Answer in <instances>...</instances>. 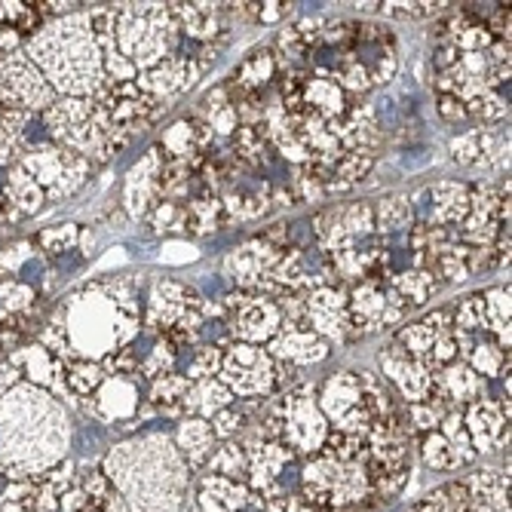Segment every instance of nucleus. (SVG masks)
<instances>
[{
  "label": "nucleus",
  "mask_w": 512,
  "mask_h": 512,
  "mask_svg": "<svg viewBox=\"0 0 512 512\" xmlns=\"http://www.w3.org/2000/svg\"><path fill=\"white\" fill-rule=\"evenodd\" d=\"M71 442L65 408L34 384H16L0 396V476L37 479L62 463Z\"/></svg>",
  "instance_id": "f257e3e1"
},
{
  "label": "nucleus",
  "mask_w": 512,
  "mask_h": 512,
  "mask_svg": "<svg viewBox=\"0 0 512 512\" xmlns=\"http://www.w3.org/2000/svg\"><path fill=\"white\" fill-rule=\"evenodd\" d=\"M102 470L132 512H178L194 476L169 433H145L114 445Z\"/></svg>",
  "instance_id": "f03ea898"
},
{
  "label": "nucleus",
  "mask_w": 512,
  "mask_h": 512,
  "mask_svg": "<svg viewBox=\"0 0 512 512\" xmlns=\"http://www.w3.org/2000/svg\"><path fill=\"white\" fill-rule=\"evenodd\" d=\"M25 56L62 99H92L105 86V65L92 37L89 13L74 10L62 19H50L28 37Z\"/></svg>",
  "instance_id": "7ed1b4c3"
},
{
  "label": "nucleus",
  "mask_w": 512,
  "mask_h": 512,
  "mask_svg": "<svg viewBox=\"0 0 512 512\" xmlns=\"http://www.w3.org/2000/svg\"><path fill=\"white\" fill-rule=\"evenodd\" d=\"M117 53L138 71L181 53V34L169 4H117Z\"/></svg>",
  "instance_id": "20e7f679"
},
{
  "label": "nucleus",
  "mask_w": 512,
  "mask_h": 512,
  "mask_svg": "<svg viewBox=\"0 0 512 512\" xmlns=\"http://www.w3.org/2000/svg\"><path fill=\"white\" fill-rule=\"evenodd\" d=\"M298 482L304 503H310L316 512H347L378 500L375 491H371L365 463L356 460H335L316 454L304 460Z\"/></svg>",
  "instance_id": "39448f33"
},
{
  "label": "nucleus",
  "mask_w": 512,
  "mask_h": 512,
  "mask_svg": "<svg viewBox=\"0 0 512 512\" xmlns=\"http://www.w3.org/2000/svg\"><path fill=\"white\" fill-rule=\"evenodd\" d=\"M270 411L279 421V442L295 457H316L329 439L332 427L316 405V381H301L298 387L279 393L270 402Z\"/></svg>",
  "instance_id": "423d86ee"
},
{
  "label": "nucleus",
  "mask_w": 512,
  "mask_h": 512,
  "mask_svg": "<svg viewBox=\"0 0 512 512\" xmlns=\"http://www.w3.org/2000/svg\"><path fill=\"white\" fill-rule=\"evenodd\" d=\"M206 298L200 295L197 286L181 283L172 276L154 279L148 292V310L142 313V322L154 329L160 338L172 329L188 332V335H203L206 332V316H203Z\"/></svg>",
  "instance_id": "0eeeda50"
},
{
  "label": "nucleus",
  "mask_w": 512,
  "mask_h": 512,
  "mask_svg": "<svg viewBox=\"0 0 512 512\" xmlns=\"http://www.w3.org/2000/svg\"><path fill=\"white\" fill-rule=\"evenodd\" d=\"M218 381L240 402L276 396V359L264 347L234 341L224 350Z\"/></svg>",
  "instance_id": "6e6552de"
},
{
  "label": "nucleus",
  "mask_w": 512,
  "mask_h": 512,
  "mask_svg": "<svg viewBox=\"0 0 512 512\" xmlns=\"http://www.w3.org/2000/svg\"><path fill=\"white\" fill-rule=\"evenodd\" d=\"M316 405L335 433L365 439L368 427L375 424L368 414L362 387H359V375L356 371H347V368L335 371V375H329L322 384H316Z\"/></svg>",
  "instance_id": "1a4fd4ad"
},
{
  "label": "nucleus",
  "mask_w": 512,
  "mask_h": 512,
  "mask_svg": "<svg viewBox=\"0 0 512 512\" xmlns=\"http://www.w3.org/2000/svg\"><path fill=\"white\" fill-rule=\"evenodd\" d=\"M347 307H350L353 338L387 332L393 325H402L408 313V304L390 286L371 283V279L347 286Z\"/></svg>",
  "instance_id": "9d476101"
},
{
  "label": "nucleus",
  "mask_w": 512,
  "mask_h": 512,
  "mask_svg": "<svg viewBox=\"0 0 512 512\" xmlns=\"http://www.w3.org/2000/svg\"><path fill=\"white\" fill-rule=\"evenodd\" d=\"M59 96L43 80L37 65L25 53H10L0 59V108H19L28 114H43Z\"/></svg>",
  "instance_id": "9b49d317"
},
{
  "label": "nucleus",
  "mask_w": 512,
  "mask_h": 512,
  "mask_svg": "<svg viewBox=\"0 0 512 512\" xmlns=\"http://www.w3.org/2000/svg\"><path fill=\"white\" fill-rule=\"evenodd\" d=\"M224 313H227V332L240 344H255L264 347L283 325V316H279V307L273 298L264 295H249V292H230L221 298Z\"/></svg>",
  "instance_id": "f8f14e48"
},
{
  "label": "nucleus",
  "mask_w": 512,
  "mask_h": 512,
  "mask_svg": "<svg viewBox=\"0 0 512 512\" xmlns=\"http://www.w3.org/2000/svg\"><path fill=\"white\" fill-rule=\"evenodd\" d=\"M310 227L313 237L319 240L322 255H329L338 249H350L375 234V212H371V203L365 200L329 206L310 218Z\"/></svg>",
  "instance_id": "ddd939ff"
},
{
  "label": "nucleus",
  "mask_w": 512,
  "mask_h": 512,
  "mask_svg": "<svg viewBox=\"0 0 512 512\" xmlns=\"http://www.w3.org/2000/svg\"><path fill=\"white\" fill-rule=\"evenodd\" d=\"M279 255H283V249L270 246L264 237H252V240L240 243L237 249H230L224 255V276L240 292L276 298L270 276H273V267H276Z\"/></svg>",
  "instance_id": "4468645a"
},
{
  "label": "nucleus",
  "mask_w": 512,
  "mask_h": 512,
  "mask_svg": "<svg viewBox=\"0 0 512 512\" xmlns=\"http://www.w3.org/2000/svg\"><path fill=\"white\" fill-rule=\"evenodd\" d=\"M243 445L249 451V476H246V485L258 497H264V500H276V497L292 494L286 488V470L295 467L298 457L283 442H270V439L255 436V430L243 439Z\"/></svg>",
  "instance_id": "2eb2a0df"
},
{
  "label": "nucleus",
  "mask_w": 512,
  "mask_h": 512,
  "mask_svg": "<svg viewBox=\"0 0 512 512\" xmlns=\"http://www.w3.org/2000/svg\"><path fill=\"white\" fill-rule=\"evenodd\" d=\"M307 325L325 341V344H350L353 325H350V307H347V286H316L307 292Z\"/></svg>",
  "instance_id": "dca6fc26"
},
{
  "label": "nucleus",
  "mask_w": 512,
  "mask_h": 512,
  "mask_svg": "<svg viewBox=\"0 0 512 512\" xmlns=\"http://www.w3.org/2000/svg\"><path fill=\"white\" fill-rule=\"evenodd\" d=\"M378 368H381L378 375L399 393L402 405L427 402L436 390V371H430L427 365L411 359L396 341H390L378 353Z\"/></svg>",
  "instance_id": "f3484780"
},
{
  "label": "nucleus",
  "mask_w": 512,
  "mask_h": 512,
  "mask_svg": "<svg viewBox=\"0 0 512 512\" xmlns=\"http://www.w3.org/2000/svg\"><path fill=\"white\" fill-rule=\"evenodd\" d=\"M200 65L194 62V56L188 53H175L169 59H163L160 65L148 68V71H138L135 86L145 92V96L157 99V102H169L172 96H181L188 92L197 80H200Z\"/></svg>",
  "instance_id": "a211bd4d"
},
{
  "label": "nucleus",
  "mask_w": 512,
  "mask_h": 512,
  "mask_svg": "<svg viewBox=\"0 0 512 512\" xmlns=\"http://www.w3.org/2000/svg\"><path fill=\"white\" fill-rule=\"evenodd\" d=\"M427 203H421V215L417 221H424L430 227H460V221L470 212V184L457 178H442L430 188L421 191ZM417 212V206H414Z\"/></svg>",
  "instance_id": "6ab92c4d"
},
{
  "label": "nucleus",
  "mask_w": 512,
  "mask_h": 512,
  "mask_svg": "<svg viewBox=\"0 0 512 512\" xmlns=\"http://www.w3.org/2000/svg\"><path fill=\"white\" fill-rule=\"evenodd\" d=\"M160 172H163V154L157 151V145L148 148L145 157L129 169L123 188V206L132 218H148L151 209L163 200Z\"/></svg>",
  "instance_id": "aec40b11"
},
{
  "label": "nucleus",
  "mask_w": 512,
  "mask_h": 512,
  "mask_svg": "<svg viewBox=\"0 0 512 512\" xmlns=\"http://www.w3.org/2000/svg\"><path fill=\"white\" fill-rule=\"evenodd\" d=\"M463 427H467L473 451L479 457L494 454V451L509 445V417L503 414L500 402L491 399V396L463 408Z\"/></svg>",
  "instance_id": "412c9836"
},
{
  "label": "nucleus",
  "mask_w": 512,
  "mask_h": 512,
  "mask_svg": "<svg viewBox=\"0 0 512 512\" xmlns=\"http://www.w3.org/2000/svg\"><path fill=\"white\" fill-rule=\"evenodd\" d=\"M264 350L276 359V362H286L295 368H307V365H319L325 356L332 353V347L325 344L310 325H289L283 322L279 332L264 344Z\"/></svg>",
  "instance_id": "4be33fe9"
},
{
  "label": "nucleus",
  "mask_w": 512,
  "mask_h": 512,
  "mask_svg": "<svg viewBox=\"0 0 512 512\" xmlns=\"http://www.w3.org/2000/svg\"><path fill=\"white\" fill-rule=\"evenodd\" d=\"M169 13L178 25L181 40L188 37L203 46L230 34L221 4H209V0H191V4H184V0H175V4H169Z\"/></svg>",
  "instance_id": "5701e85b"
},
{
  "label": "nucleus",
  "mask_w": 512,
  "mask_h": 512,
  "mask_svg": "<svg viewBox=\"0 0 512 512\" xmlns=\"http://www.w3.org/2000/svg\"><path fill=\"white\" fill-rule=\"evenodd\" d=\"M436 399H445L451 408H467L488 396V381L467 365V362H448L436 371ZM430 396V399H433Z\"/></svg>",
  "instance_id": "b1692460"
},
{
  "label": "nucleus",
  "mask_w": 512,
  "mask_h": 512,
  "mask_svg": "<svg viewBox=\"0 0 512 512\" xmlns=\"http://www.w3.org/2000/svg\"><path fill=\"white\" fill-rule=\"evenodd\" d=\"M451 332V313L448 310H433L421 319H414V322H402L393 341L417 362H424L433 350V344L439 338H445Z\"/></svg>",
  "instance_id": "393cba45"
},
{
  "label": "nucleus",
  "mask_w": 512,
  "mask_h": 512,
  "mask_svg": "<svg viewBox=\"0 0 512 512\" xmlns=\"http://www.w3.org/2000/svg\"><path fill=\"white\" fill-rule=\"evenodd\" d=\"M286 68H289V62H286V59H279L273 46H261V50L249 53V56L240 62V68H237L234 74H230L227 83H234L240 92L264 96V89H267L270 83H276V77L283 74Z\"/></svg>",
  "instance_id": "a878e982"
},
{
  "label": "nucleus",
  "mask_w": 512,
  "mask_h": 512,
  "mask_svg": "<svg viewBox=\"0 0 512 512\" xmlns=\"http://www.w3.org/2000/svg\"><path fill=\"white\" fill-rule=\"evenodd\" d=\"M172 442H175L178 454L184 457V463L191 467V473L206 470L209 457L218 448V439H215L209 421H203V417H181V424L172 433Z\"/></svg>",
  "instance_id": "bb28decb"
},
{
  "label": "nucleus",
  "mask_w": 512,
  "mask_h": 512,
  "mask_svg": "<svg viewBox=\"0 0 512 512\" xmlns=\"http://www.w3.org/2000/svg\"><path fill=\"white\" fill-rule=\"evenodd\" d=\"M301 99H304V108L322 120H341L347 111H350V99L344 96V89L329 77L322 74L319 68L307 77V83L301 86Z\"/></svg>",
  "instance_id": "cd10ccee"
},
{
  "label": "nucleus",
  "mask_w": 512,
  "mask_h": 512,
  "mask_svg": "<svg viewBox=\"0 0 512 512\" xmlns=\"http://www.w3.org/2000/svg\"><path fill=\"white\" fill-rule=\"evenodd\" d=\"M252 500V488L246 482H234L215 473H206L197 488L200 512H243Z\"/></svg>",
  "instance_id": "c85d7f7f"
},
{
  "label": "nucleus",
  "mask_w": 512,
  "mask_h": 512,
  "mask_svg": "<svg viewBox=\"0 0 512 512\" xmlns=\"http://www.w3.org/2000/svg\"><path fill=\"white\" fill-rule=\"evenodd\" d=\"M387 286L411 307H424L430 304L445 286L439 283V276L427 267H405V270H393L390 279H387Z\"/></svg>",
  "instance_id": "c756f323"
},
{
  "label": "nucleus",
  "mask_w": 512,
  "mask_h": 512,
  "mask_svg": "<svg viewBox=\"0 0 512 512\" xmlns=\"http://www.w3.org/2000/svg\"><path fill=\"white\" fill-rule=\"evenodd\" d=\"M473 497V506H485L491 512H509V470L482 467L479 473L463 479Z\"/></svg>",
  "instance_id": "7c9ffc66"
},
{
  "label": "nucleus",
  "mask_w": 512,
  "mask_h": 512,
  "mask_svg": "<svg viewBox=\"0 0 512 512\" xmlns=\"http://www.w3.org/2000/svg\"><path fill=\"white\" fill-rule=\"evenodd\" d=\"M157 151L163 154V160H181V163H191V166L203 157L191 114L172 120V123L160 132V138H157Z\"/></svg>",
  "instance_id": "2f4dec72"
},
{
  "label": "nucleus",
  "mask_w": 512,
  "mask_h": 512,
  "mask_svg": "<svg viewBox=\"0 0 512 512\" xmlns=\"http://www.w3.org/2000/svg\"><path fill=\"white\" fill-rule=\"evenodd\" d=\"M234 393H230L218 378H203V381H194L188 396H184V405H181V414L184 417H203V421H212V417L234 405Z\"/></svg>",
  "instance_id": "473e14b6"
},
{
  "label": "nucleus",
  "mask_w": 512,
  "mask_h": 512,
  "mask_svg": "<svg viewBox=\"0 0 512 512\" xmlns=\"http://www.w3.org/2000/svg\"><path fill=\"white\" fill-rule=\"evenodd\" d=\"M184 212V234L188 237H212L215 230L224 224V212H221V200L215 194H194L191 200L181 203Z\"/></svg>",
  "instance_id": "72a5a7b5"
},
{
  "label": "nucleus",
  "mask_w": 512,
  "mask_h": 512,
  "mask_svg": "<svg viewBox=\"0 0 512 512\" xmlns=\"http://www.w3.org/2000/svg\"><path fill=\"white\" fill-rule=\"evenodd\" d=\"M0 197H4V203H10L22 218L25 215H34L43 206V200H46L43 188H40V184L19 163H10L7 178H4V194H0Z\"/></svg>",
  "instance_id": "f704fd0d"
},
{
  "label": "nucleus",
  "mask_w": 512,
  "mask_h": 512,
  "mask_svg": "<svg viewBox=\"0 0 512 512\" xmlns=\"http://www.w3.org/2000/svg\"><path fill=\"white\" fill-rule=\"evenodd\" d=\"M371 212H375V234L381 237L402 234V230H411V224L417 221L408 194H387L378 203H371Z\"/></svg>",
  "instance_id": "c9c22d12"
},
{
  "label": "nucleus",
  "mask_w": 512,
  "mask_h": 512,
  "mask_svg": "<svg viewBox=\"0 0 512 512\" xmlns=\"http://www.w3.org/2000/svg\"><path fill=\"white\" fill-rule=\"evenodd\" d=\"M191 390V381L181 375V371H166V375L154 378L151 381V390H148V405L157 411V414H181V405H184V396Z\"/></svg>",
  "instance_id": "e433bc0d"
},
{
  "label": "nucleus",
  "mask_w": 512,
  "mask_h": 512,
  "mask_svg": "<svg viewBox=\"0 0 512 512\" xmlns=\"http://www.w3.org/2000/svg\"><path fill=\"white\" fill-rule=\"evenodd\" d=\"M206 470L224 479H234V482H246L249 476V451L243 445V439H227L218 442L215 454L209 457Z\"/></svg>",
  "instance_id": "4c0bfd02"
},
{
  "label": "nucleus",
  "mask_w": 512,
  "mask_h": 512,
  "mask_svg": "<svg viewBox=\"0 0 512 512\" xmlns=\"http://www.w3.org/2000/svg\"><path fill=\"white\" fill-rule=\"evenodd\" d=\"M485 301V319H488V335L509 350V313H512V301H509V283L506 286H494L482 292Z\"/></svg>",
  "instance_id": "58836bf2"
},
{
  "label": "nucleus",
  "mask_w": 512,
  "mask_h": 512,
  "mask_svg": "<svg viewBox=\"0 0 512 512\" xmlns=\"http://www.w3.org/2000/svg\"><path fill=\"white\" fill-rule=\"evenodd\" d=\"M467 365L476 371V375H482L485 381H497L509 371V350H503L491 335H479Z\"/></svg>",
  "instance_id": "ea45409f"
},
{
  "label": "nucleus",
  "mask_w": 512,
  "mask_h": 512,
  "mask_svg": "<svg viewBox=\"0 0 512 512\" xmlns=\"http://www.w3.org/2000/svg\"><path fill=\"white\" fill-rule=\"evenodd\" d=\"M227 148L234 151V157L243 160L249 169H258L270 154V142L258 126H237V132L227 138Z\"/></svg>",
  "instance_id": "a19ab883"
},
{
  "label": "nucleus",
  "mask_w": 512,
  "mask_h": 512,
  "mask_svg": "<svg viewBox=\"0 0 512 512\" xmlns=\"http://www.w3.org/2000/svg\"><path fill=\"white\" fill-rule=\"evenodd\" d=\"M105 368L102 362L92 359H71L65 362V387L71 396H92L102 384H105Z\"/></svg>",
  "instance_id": "79ce46f5"
},
{
  "label": "nucleus",
  "mask_w": 512,
  "mask_h": 512,
  "mask_svg": "<svg viewBox=\"0 0 512 512\" xmlns=\"http://www.w3.org/2000/svg\"><path fill=\"white\" fill-rule=\"evenodd\" d=\"M421 460L427 463V467L433 473H454V470H463L460 457L454 454V448L448 445V439L433 430L427 436H421Z\"/></svg>",
  "instance_id": "37998d69"
},
{
  "label": "nucleus",
  "mask_w": 512,
  "mask_h": 512,
  "mask_svg": "<svg viewBox=\"0 0 512 512\" xmlns=\"http://www.w3.org/2000/svg\"><path fill=\"white\" fill-rule=\"evenodd\" d=\"M445 10H451L445 0H384L378 4V16L387 19H436Z\"/></svg>",
  "instance_id": "c03bdc74"
},
{
  "label": "nucleus",
  "mask_w": 512,
  "mask_h": 512,
  "mask_svg": "<svg viewBox=\"0 0 512 512\" xmlns=\"http://www.w3.org/2000/svg\"><path fill=\"white\" fill-rule=\"evenodd\" d=\"M439 433L448 439V445L454 448V454L460 457L463 467H470V463H476V460H479V454L473 451L470 433H467V427H463V408H451V411L442 417Z\"/></svg>",
  "instance_id": "a18cd8bd"
},
{
  "label": "nucleus",
  "mask_w": 512,
  "mask_h": 512,
  "mask_svg": "<svg viewBox=\"0 0 512 512\" xmlns=\"http://www.w3.org/2000/svg\"><path fill=\"white\" fill-rule=\"evenodd\" d=\"M451 329L467 332V335H488V319H485V301L482 292H473L463 298L451 313Z\"/></svg>",
  "instance_id": "49530a36"
},
{
  "label": "nucleus",
  "mask_w": 512,
  "mask_h": 512,
  "mask_svg": "<svg viewBox=\"0 0 512 512\" xmlns=\"http://www.w3.org/2000/svg\"><path fill=\"white\" fill-rule=\"evenodd\" d=\"M451 411V405L445 399H427V402H414V405H405V417H408V424L417 436H427L433 430H439L442 424V417Z\"/></svg>",
  "instance_id": "de8ad7c7"
},
{
  "label": "nucleus",
  "mask_w": 512,
  "mask_h": 512,
  "mask_svg": "<svg viewBox=\"0 0 512 512\" xmlns=\"http://www.w3.org/2000/svg\"><path fill=\"white\" fill-rule=\"evenodd\" d=\"M191 362L188 368H184V378H188L191 384L194 381H203V378H218V371H221V359H224V350L218 344H197L191 347Z\"/></svg>",
  "instance_id": "09e8293b"
},
{
  "label": "nucleus",
  "mask_w": 512,
  "mask_h": 512,
  "mask_svg": "<svg viewBox=\"0 0 512 512\" xmlns=\"http://www.w3.org/2000/svg\"><path fill=\"white\" fill-rule=\"evenodd\" d=\"M175 362H178V350L166 341V338H157V344L148 350V356L138 362V375L145 381H154L166 371H175Z\"/></svg>",
  "instance_id": "8fccbe9b"
},
{
  "label": "nucleus",
  "mask_w": 512,
  "mask_h": 512,
  "mask_svg": "<svg viewBox=\"0 0 512 512\" xmlns=\"http://www.w3.org/2000/svg\"><path fill=\"white\" fill-rule=\"evenodd\" d=\"M494 43V37L488 34L485 28V16H476L470 25H463L454 37H451V46L463 56V53H488V46Z\"/></svg>",
  "instance_id": "3c124183"
},
{
  "label": "nucleus",
  "mask_w": 512,
  "mask_h": 512,
  "mask_svg": "<svg viewBox=\"0 0 512 512\" xmlns=\"http://www.w3.org/2000/svg\"><path fill=\"white\" fill-rule=\"evenodd\" d=\"M148 224L154 227V234H184V212H181V203H175V200H160V203L151 209Z\"/></svg>",
  "instance_id": "603ef678"
},
{
  "label": "nucleus",
  "mask_w": 512,
  "mask_h": 512,
  "mask_svg": "<svg viewBox=\"0 0 512 512\" xmlns=\"http://www.w3.org/2000/svg\"><path fill=\"white\" fill-rule=\"evenodd\" d=\"M77 488L86 494V500H89V506H92V509H102V506H105V500L114 494V485H111V479L105 476V470H102V467H99V470H83V473H80Z\"/></svg>",
  "instance_id": "864d4df0"
},
{
  "label": "nucleus",
  "mask_w": 512,
  "mask_h": 512,
  "mask_svg": "<svg viewBox=\"0 0 512 512\" xmlns=\"http://www.w3.org/2000/svg\"><path fill=\"white\" fill-rule=\"evenodd\" d=\"M473 117L491 129V126H497V123H503L509 117V105H506V99L500 96L497 89H491V92H485V96L470 108V120Z\"/></svg>",
  "instance_id": "5fc2aeb1"
},
{
  "label": "nucleus",
  "mask_w": 512,
  "mask_h": 512,
  "mask_svg": "<svg viewBox=\"0 0 512 512\" xmlns=\"http://www.w3.org/2000/svg\"><path fill=\"white\" fill-rule=\"evenodd\" d=\"M448 154L457 166H479V129H467L451 138Z\"/></svg>",
  "instance_id": "6e6d98bb"
},
{
  "label": "nucleus",
  "mask_w": 512,
  "mask_h": 512,
  "mask_svg": "<svg viewBox=\"0 0 512 512\" xmlns=\"http://www.w3.org/2000/svg\"><path fill=\"white\" fill-rule=\"evenodd\" d=\"M77 240H80L77 224H59V227H50V230H43V234H40V246L50 255L71 252L77 246Z\"/></svg>",
  "instance_id": "4d7b16f0"
},
{
  "label": "nucleus",
  "mask_w": 512,
  "mask_h": 512,
  "mask_svg": "<svg viewBox=\"0 0 512 512\" xmlns=\"http://www.w3.org/2000/svg\"><path fill=\"white\" fill-rule=\"evenodd\" d=\"M436 111H439V117H442L445 123H451V126L470 120V114H467V108H463V102H457L454 96H445V92H439V96H436Z\"/></svg>",
  "instance_id": "13d9d810"
},
{
  "label": "nucleus",
  "mask_w": 512,
  "mask_h": 512,
  "mask_svg": "<svg viewBox=\"0 0 512 512\" xmlns=\"http://www.w3.org/2000/svg\"><path fill=\"white\" fill-rule=\"evenodd\" d=\"M509 22H512V16H509V4H497V7L485 16V28H488V34H491L494 40H506V43H509Z\"/></svg>",
  "instance_id": "bf43d9fd"
},
{
  "label": "nucleus",
  "mask_w": 512,
  "mask_h": 512,
  "mask_svg": "<svg viewBox=\"0 0 512 512\" xmlns=\"http://www.w3.org/2000/svg\"><path fill=\"white\" fill-rule=\"evenodd\" d=\"M442 488H445V500H448V509H451V512H467V509L473 506V497H470L467 482H463V479L448 482V485H442Z\"/></svg>",
  "instance_id": "052dcab7"
},
{
  "label": "nucleus",
  "mask_w": 512,
  "mask_h": 512,
  "mask_svg": "<svg viewBox=\"0 0 512 512\" xmlns=\"http://www.w3.org/2000/svg\"><path fill=\"white\" fill-rule=\"evenodd\" d=\"M261 512H316L310 503H304L301 494H286V497H276V500H264Z\"/></svg>",
  "instance_id": "680f3d73"
},
{
  "label": "nucleus",
  "mask_w": 512,
  "mask_h": 512,
  "mask_svg": "<svg viewBox=\"0 0 512 512\" xmlns=\"http://www.w3.org/2000/svg\"><path fill=\"white\" fill-rule=\"evenodd\" d=\"M289 4H279V0H267V4H258V22L261 25H273L286 16Z\"/></svg>",
  "instance_id": "e2e57ef3"
},
{
  "label": "nucleus",
  "mask_w": 512,
  "mask_h": 512,
  "mask_svg": "<svg viewBox=\"0 0 512 512\" xmlns=\"http://www.w3.org/2000/svg\"><path fill=\"white\" fill-rule=\"evenodd\" d=\"M298 206L292 191H289V184H270V209H292Z\"/></svg>",
  "instance_id": "0e129e2a"
},
{
  "label": "nucleus",
  "mask_w": 512,
  "mask_h": 512,
  "mask_svg": "<svg viewBox=\"0 0 512 512\" xmlns=\"http://www.w3.org/2000/svg\"><path fill=\"white\" fill-rule=\"evenodd\" d=\"M467 512H491V509H485V506H470Z\"/></svg>",
  "instance_id": "69168bd1"
},
{
  "label": "nucleus",
  "mask_w": 512,
  "mask_h": 512,
  "mask_svg": "<svg viewBox=\"0 0 512 512\" xmlns=\"http://www.w3.org/2000/svg\"><path fill=\"white\" fill-rule=\"evenodd\" d=\"M86 512H102V509H92V506H89V509H86Z\"/></svg>",
  "instance_id": "338daca9"
}]
</instances>
